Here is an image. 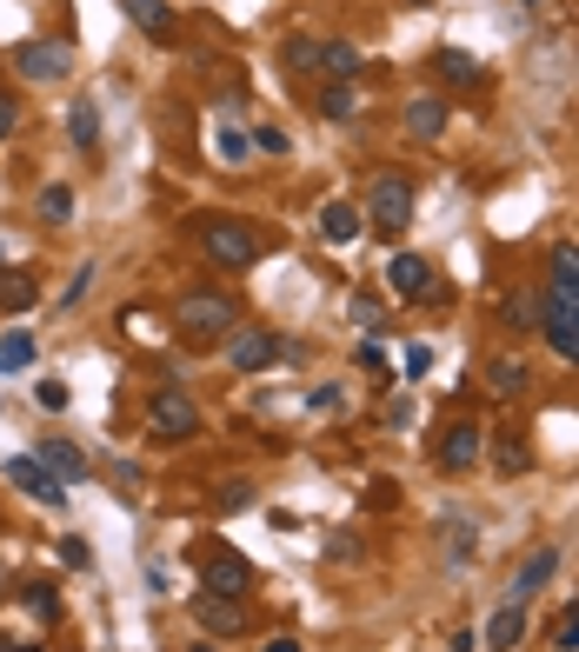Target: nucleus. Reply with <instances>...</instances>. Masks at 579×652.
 Returning a JSON list of instances; mask_svg holds the SVG:
<instances>
[{
	"instance_id": "9",
	"label": "nucleus",
	"mask_w": 579,
	"mask_h": 652,
	"mask_svg": "<svg viewBox=\"0 0 579 652\" xmlns=\"http://www.w3.org/2000/svg\"><path fill=\"white\" fill-rule=\"evenodd\" d=\"M433 460H440L447 473H467V467H480V460H487V433H480L473 420H453V427H440Z\"/></svg>"
},
{
	"instance_id": "1",
	"label": "nucleus",
	"mask_w": 579,
	"mask_h": 652,
	"mask_svg": "<svg viewBox=\"0 0 579 652\" xmlns=\"http://www.w3.org/2000/svg\"><path fill=\"white\" fill-rule=\"evenodd\" d=\"M540 333L547 347L579 367V247H553V280H547V300H540Z\"/></svg>"
},
{
	"instance_id": "43",
	"label": "nucleus",
	"mask_w": 579,
	"mask_h": 652,
	"mask_svg": "<svg viewBox=\"0 0 579 652\" xmlns=\"http://www.w3.org/2000/svg\"><path fill=\"white\" fill-rule=\"evenodd\" d=\"M260 652H300V640H293V633H273V640H267Z\"/></svg>"
},
{
	"instance_id": "39",
	"label": "nucleus",
	"mask_w": 579,
	"mask_h": 652,
	"mask_svg": "<svg viewBox=\"0 0 579 652\" xmlns=\"http://www.w3.org/2000/svg\"><path fill=\"white\" fill-rule=\"evenodd\" d=\"M253 147H260V153H287V133H280V127H260Z\"/></svg>"
},
{
	"instance_id": "3",
	"label": "nucleus",
	"mask_w": 579,
	"mask_h": 652,
	"mask_svg": "<svg viewBox=\"0 0 579 652\" xmlns=\"http://www.w3.org/2000/svg\"><path fill=\"white\" fill-rule=\"evenodd\" d=\"M200 247H207V260L227 267V273H247V267L260 260V233H253L247 220H233V213H207V220H200Z\"/></svg>"
},
{
	"instance_id": "5",
	"label": "nucleus",
	"mask_w": 579,
	"mask_h": 652,
	"mask_svg": "<svg viewBox=\"0 0 579 652\" xmlns=\"http://www.w3.org/2000/svg\"><path fill=\"white\" fill-rule=\"evenodd\" d=\"M200 593L247 600V593H253V560H240L233 546H207V553H200Z\"/></svg>"
},
{
	"instance_id": "37",
	"label": "nucleus",
	"mask_w": 579,
	"mask_h": 652,
	"mask_svg": "<svg viewBox=\"0 0 579 652\" xmlns=\"http://www.w3.org/2000/svg\"><path fill=\"white\" fill-rule=\"evenodd\" d=\"M60 560H67V566H73V573H87V566H93V553H87V546H80V540H60Z\"/></svg>"
},
{
	"instance_id": "17",
	"label": "nucleus",
	"mask_w": 579,
	"mask_h": 652,
	"mask_svg": "<svg viewBox=\"0 0 579 652\" xmlns=\"http://www.w3.org/2000/svg\"><path fill=\"white\" fill-rule=\"evenodd\" d=\"M553 573H560V546H540V553H533V560L513 573V593H507V600H520V606H527V600H533V593H540Z\"/></svg>"
},
{
	"instance_id": "28",
	"label": "nucleus",
	"mask_w": 579,
	"mask_h": 652,
	"mask_svg": "<svg viewBox=\"0 0 579 652\" xmlns=\"http://www.w3.org/2000/svg\"><path fill=\"white\" fill-rule=\"evenodd\" d=\"M33 300H40V287H33L27 273H7V280H0V307H7V313H27Z\"/></svg>"
},
{
	"instance_id": "40",
	"label": "nucleus",
	"mask_w": 579,
	"mask_h": 652,
	"mask_svg": "<svg viewBox=\"0 0 579 652\" xmlns=\"http://www.w3.org/2000/svg\"><path fill=\"white\" fill-rule=\"evenodd\" d=\"M13 127H20V100H13V93H0V140H7Z\"/></svg>"
},
{
	"instance_id": "20",
	"label": "nucleus",
	"mask_w": 579,
	"mask_h": 652,
	"mask_svg": "<svg viewBox=\"0 0 579 652\" xmlns=\"http://www.w3.org/2000/svg\"><path fill=\"white\" fill-rule=\"evenodd\" d=\"M360 67H367V60H360L353 40H320V73H327V80H360Z\"/></svg>"
},
{
	"instance_id": "6",
	"label": "nucleus",
	"mask_w": 579,
	"mask_h": 652,
	"mask_svg": "<svg viewBox=\"0 0 579 652\" xmlns=\"http://www.w3.org/2000/svg\"><path fill=\"white\" fill-rule=\"evenodd\" d=\"M280 360V333L273 327H233L227 333V367L233 373H267Z\"/></svg>"
},
{
	"instance_id": "7",
	"label": "nucleus",
	"mask_w": 579,
	"mask_h": 652,
	"mask_svg": "<svg viewBox=\"0 0 579 652\" xmlns=\"http://www.w3.org/2000/svg\"><path fill=\"white\" fill-rule=\"evenodd\" d=\"M147 420H153L160 440H193V433H200V407H193L180 387H160V393L147 400Z\"/></svg>"
},
{
	"instance_id": "46",
	"label": "nucleus",
	"mask_w": 579,
	"mask_h": 652,
	"mask_svg": "<svg viewBox=\"0 0 579 652\" xmlns=\"http://www.w3.org/2000/svg\"><path fill=\"white\" fill-rule=\"evenodd\" d=\"M407 7H433V0H407Z\"/></svg>"
},
{
	"instance_id": "48",
	"label": "nucleus",
	"mask_w": 579,
	"mask_h": 652,
	"mask_svg": "<svg viewBox=\"0 0 579 652\" xmlns=\"http://www.w3.org/2000/svg\"><path fill=\"white\" fill-rule=\"evenodd\" d=\"M527 7H533V0H527Z\"/></svg>"
},
{
	"instance_id": "24",
	"label": "nucleus",
	"mask_w": 579,
	"mask_h": 652,
	"mask_svg": "<svg viewBox=\"0 0 579 652\" xmlns=\"http://www.w3.org/2000/svg\"><path fill=\"white\" fill-rule=\"evenodd\" d=\"M353 107H360L353 80H333V87H320V120H353Z\"/></svg>"
},
{
	"instance_id": "30",
	"label": "nucleus",
	"mask_w": 579,
	"mask_h": 652,
	"mask_svg": "<svg viewBox=\"0 0 579 652\" xmlns=\"http://www.w3.org/2000/svg\"><path fill=\"white\" fill-rule=\"evenodd\" d=\"M20 367H33V340L27 333H7L0 340V373H20Z\"/></svg>"
},
{
	"instance_id": "10",
	"label": "nucleus",
	"mask_w": 579,
	"mask_h": 652,
	"mask_svg": "<svg viewBox=\"0 0 579 652\" xmlns=\"http://www.w3.org/2000/svg\"><path fill=\"white\" fill-rule=\"evenodd\" d=\"M193 626H200V633H213V640H233V633H247V626H253V613H247V600L193 593Z\"/></svg>"
},
{
	"instance_id": "42",
	"label": "nucleus",
	"mask_w": 579,
	"mask_h": 652,
	"mask_svg": "<svg viewBox=\"0 0 579 652\" xmlns=\"http://www.w3.org/2000/svg\"><path fill=\"white\" fill-rule=\"evenodd\" d=\"M333 560H360V546H353V533H333V546H327Z\"/></svg>"
},
{
	"instance_id": "16",
	"label": "nucleus",
	"mask_w": 579,
	"mask_h": 652,
	"mask_svg": "<svg viewBox=\"0 0 579 652\" xmlns=\"http://www.w3.org/2000/svg\"><path fill=\"white\" fill-rule=\"evenodd\" d=\"M33 460H40L60 487H80V480H87V453H80V447H67V440H40V453H33Z\"/></svg>"
},
{
	"instance_id": "19",
	"label": "nucleus",
	"mask_w": 579,
	"mask_h": 652,
	"mask_svg": "<svg viewBox=\"0 0 579 652\" xmlns=\"http://www.w3.org/2000/svg\"><path fill=\"white\" fill-rule=\"evenodd\" d=\"M120 7H127V20H133V27H140V33H147V40H167V33H173V27H180V20H173V7H167V0H120Z\"/></svg>"
},
{
	"instance_id": "21",
	"label": "nucleus",
	"mask_w": 579,
	"mask_h": 652,
	"mask_svg": "<svg viewBox=\"0 0 579 652\" xmlns=\"http://www.w3.org/2000/svg\"><path fill=\"white\" fill-rule=\"evenodd\" d=\"M487 393H493V400H520V393H527V360H520V353L493 360V367H487Z\"/></svg>"
},
{
	"instance_id": "36",
	"label": "nucleus",
	"mask_w": 579,
	"mask_h": 652,
	"mask_svg": "<svg viewBox=\"0 0 579 652\" xmlns=\"http://www.w3.org/2000/svg\"><path fill=\"white\" fill-rule=\"evenodd\" d=\"M400 367H407V380H427V367H433V353H427V347H407V360H400Z\"/></svg>"
},
{
	"instance_id": "27",
	"label": "nucleus",
	"mask_w": 579,
	"mask_h": 652,
	"mask_svg": "<svg viewBox=\"0 0 579 652\" xmlns=\"http://www.w3.org/2000/svg\"><path fill=\"white\" fill-rule=\"evenodd\" d=\"M40 220L47 227H67L73 220V187H40Z\"/></svg>"
},
{
	"instance_id": "13",
	"label": "nucleus",
	"mask_w": 579,
	"mask_h": 652,
	"mask_svg": "<svg viewBox=\"0 0 579 652\" xmlns=\"http://www.w3.org/2000/svg\"><path fill=\"white\" fill-rule=\"evenodd\" d=\"M487 453H493V467H500L507 480L533 467V440H527L520 427H500V433H487Z\"/></svg>"
},
{
	"instance_id": "14",
	"label": "nucleus",
	"mask_w": 579,
	"mask_h": 652,
	"mask_svg": "<svg viewBox=\"0 0 579 652\" xmlns=\"http://www.w3.org/2000/svg\"><path fill=\"white\" fill-rule=\"evenodd\" d=\"M447 113H453V107H447L440 93H413V100H407V133H413V140H440V133H447Z\"/></svg>"
},
{
	"instance_id": "31",
	"label": "nucleus",
	"mask_w": 579,
	"mask_h": 652,
	"mask_svg": "<svg viewBox=\"0 0 579 652\" xmlns=\"http://www.w3.org/2000/svg\"><path fill=\"white\" fill-rule=\"evenodd\" d=\"M533 320H540V300H533V293H513V300H507V327H520V333H527Z\"/></svg>"
},
{
	"instance_id": "22",
	"label": "nucleus",
	"mask_w": 579,
	"mask_h": 652,
	"mask_svg": "<svg viewBox=\"0 0 579 652\" xmlns=\"http://www.w3.org/2000/svg\"><path fill=\"white\" fill-rule=\"evenodd\" d=\"M433 67H440V80H453V87H480V60H473L467 47H440Z\"/></svg>"
},
{
	"instance_id": "44",
	"label": "nucleus",
	"mask_w": 579,
	"mask_h": 652,
	"mask_svg": "<svg viewBox=\"0 0 579 652\" xmlns=\"http://www.w3.org/2000/svg\"><path fill=\"white\" fill-rule=\"evenodd\" d=\"M453 652H480V640L473 633H453Z\"/></svg>"
},
{
	"instance_id": "38",
	"label": "nucleus",
	"mask_w": 579,
	"mask_h": 652,
	"mask_svg": "<svg viewBox=\"0 0 579 652\" xmlns=\"http://www.w3.org/2000/svg\"><path fill=\"white\" fill-rule=\"evenodd\" d=\"M553 646H560V652H579V606H573V613H567V626L553 633Z\"/></svg>"
},
{
	"instance_id": "29",
	"label": "nucleus",
	"mask_w": 579,
	"mask_h": 652,
	"mask_svg": "<svg viewBox=\"0 0 579 652\" xmlns=\"http://www.w3.org/2000/svg\"><path fill=\"white\" fill-rule=\"evenodd\" d=\"M467 553H473V520H447V566H467Z\"/></svg>"
},
{
	"instance_id": "11",
	"label": "nucleus",
	"mask_w": 579,
	"mask_h": 652,
	"mask_svg": "<svg viewBox=\"0 0 579 652\" xmlns=\"http://www.w3.org/2000/svg\"><path fill=\"white\" fill-rule=\"evenodd\" d=\"M7 480H13V487H20L27 500H40V506H67V487H60V480H53V473H47V467H40L33 453L7 460Z\"/></svg>"
},
{
	"instance_id": "33",
	"label": "nucleus",
	"mask_w": 579,
	"mask_h": 652,
	"mask_svg": "<svg viewBox=\"0 0 579 652\" xmlns=\"http://www.w3.org/2000/svg\"><path fill=\"white\" fill-rule=\"evenodd\" d=\"M33 400H40L47 413H60V407H67L73 393H67V380H40V387H33Z\"/></svg>"
},
{
	"instance_id": "23",
	"label": "nucleus",
	"mask_w": 579,
	"mask_h": 652,
	"mask_svg": "<svg viewBox=\"0 0 579 652\" xmlns=\"http://www.w3.org/2000/svg\"><path fill=\"white\" fill-rule=\"evenodd\" d=\"M67 133H73L80 153H93V147H100V107H93V100H73V107H67Z\"/></svg>"
},
{
	"instance_id": "41",
	"label": "nucleus",
	"mask_w": 579,
	"mask_h": 652,
	"mask_svg": "<svg viewBox=\"0 0 579 652\" xmlns=\"http://www.w3.org/2000/svg\"><path fill=\"white\" fill-rule=\"evenodd\" d=\"M353 360H360V367H373V373L387 367V360H380V340H360V347H353Z\"/></svg>"
},
{
	"instance_id": "34",
	"label": "nucleus",
	"mask_w": 579,
	"mask_h": 652,
	"mask_svg": "<svg viewBox=\"0 0 579 652\" xmlns=\"http://www.w3.org/2000/svg\"><path fill=\"white\" fill-rule=\"evenodd\" d=\"M220 153H227V160H233V167H240V160H247V153H253V140H247V133H240V127H227V133H220Z\"/></svg>"
},
{
	"instance_id": "32",
	"label": "nucleus",
	"mask_w": 579,
	"mask_h": 652,
	"mask_svg": "<svg viewBox=\"0 0 579 652\" xmlns=\"http://www.w3.org/2000/svg\"><path fill=\"white\" fill-rule=\"evenodd\" d=\"M287 67H320V40L293 33V40H287Z\"/></svg>"
},
{
	"instance_id": "4",
	"label": "nucleus",
	"mask_w": 579,
	"mask_h": 652,
	"mask_svg": "<svg viewBox=\"0 0 579 652\" xmlns=\"http://www.w3.org/2000/svg\"><path fill=\"white\" fill-rule=\"evenodd\" d=\"M367 220L380 233H407L413 227V180L407 173H380L373 193H367Z\"/></svg>"
},
{
	"instance_id": "15",
	"label": "nucleus",
	"mask_w": 579,
	"mask_h": 652,
	"mask_svg": "<svg viewBox=\"0 0 579 652\" xmlns=\"http://www.w3.org/2000/svg\"><path fill=\"white\" fill-rule=\"evenodd\" d=\"M360 227H367L360 207H347V200H327V207H320V240H327V247H353Z\"/></svg>"
},
{
	"instance_id": "47",
	"label": "nucleus",
	"mask_w": 579,
	"mask_h": 652,
	"mask_svg": "<svg viewBox=\"0 0 579 652\" xmlns=\"http://www.w3.org/2000/svg\"><path fill=\"white\" fill-rule=\"evenodd\" d=\"M193 652H220V646H193Z\"/></svg>"
},
{
	"instance_id": "2",
	"label": "nucleus",
	"mask_w": 579,
	"mask_h": 652,
	"mask_svg": "<svg viewBox=\"0 0 579 652\" xmlns=\"http://www.w3.org/2000/svg\"><path fill=\"white\" fill-rule=\"evenodd\" d=\"M173 327H180L187 340H227V333L240 327V307H233V293L193 287V293H180V307H173Z\"/></svg>"
},
{
	"instance_id": "26",
	"label": "nucleus",
	"mask_w": 579,
	"mask_h": 652,
	"mask_svg": "<svg viewBox=\"0 0 579 652\" xmlns=\"http://www.w3.org/2000/svg\"><path fill=\"white\" fill-rule=\"evenodd\" d=\"M347 320H353V327H367V333H373V327H387V307H380V293L353 287V300H347Z\"/></svg>"
},
{
	"instance_id": "45",
	"label": "nucleus",
	"mask_w": 579,
	"mask_h": 652,
	"mask_svg": "<svg viewBox=\"0 0 579 652\" xmlns=\"http://www.w3.org/2000/svg\"><path fill=\"white\" fill-rule=\"evenodd\" d=\"M0 652H27V646H13V640H0Z\"/></svg>"
},
{
	"instance_id": "8",
	"label": "nucleus",
	"mask_w": 579,
	"mask_h": 652,
	"mask_svg": "<svg viewBox=\"0 0 579 652\" xmlns=\"http://www.w3.org/2000/svg\"><path fill=\"white\" fill-rule=\"evenodd\" d=\"M67 67H73L67 40H20L13 47V73L20 80H67Z\"/></svg>"
},
{
	"instance_id": "18",
	"label": "nucleus",
	"mask_w": 579,
	"mask_h": 652,
	"mask_svg": "<svg viewBox=\"0 0 579 652\" xmlns=\"http://www.w3.org/2000/svg\"><path fill=\"white\" fill-rule=\"evenodd\" d=\"M520 640H527V606H520V600H507V606L487 620V652H513Z\"/></svg>"
},
{
	"instance_id": "25",
	"label": "nucleus",
	"mask_w": 579,
	"mask_h": 652,
	"mask_svg": "<svg viewBox=\"0 0 579 652\" xmlns=\"http://www.w3.org/2000/svg\"><path fill=\"white\" fill-rule=\"evenodd\" d=\"M20 606H27V613H33L40 626H53V620H60V593H53L47 580H33V586H20Z\"/></svg>"
},
{
	"instance_id": "12",
	"label": "nucleus",
	"mask_w": 579,
	"mask_h": 652,
	"mask_svg": "<svg viewBox=\"0 0 579 652\" xmlns=\"http://www.w3.org/2000/svg\"><path fill=\"white\" fill-rule=\"evenodd\" d=\"M387 287H393L400 300H427L440 280H433V260H427V253H400V260L387 267Z\"/></svg>"
},
{
	"instance_id": "35",
	"label": "nucleus",
	"mask_w": 579,
	"mask_h": 652,
	"mask_svg": "<svg viewBox=\"0 0 579 652\" xmlns=\"http://www.w3.org/2000/svg\"><path fill=\"white\" fill-rule=\"evenodd\" d=\"M247 506H253V487H247V480H233V487L220 493V513H247Z\"/></svg>"
}]
</instances>
